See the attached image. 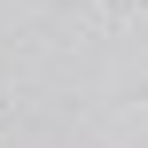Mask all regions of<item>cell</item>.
Returning <instances> with one entry per match:
<instances>
[{"instance_id": "6da1fadb", "label": "cell", "mask_w": 148, "mask_h": 148, "mask_svg": "<svg viewBox=\"0 0 148 148\" xmlns=\"http://www.w3.org/2000/svg\"><path fill=\"white\" fill-rule=\"evenodd\" d=\"M109 8H117V0H109Z\"/></svg>"}]
</instances>
